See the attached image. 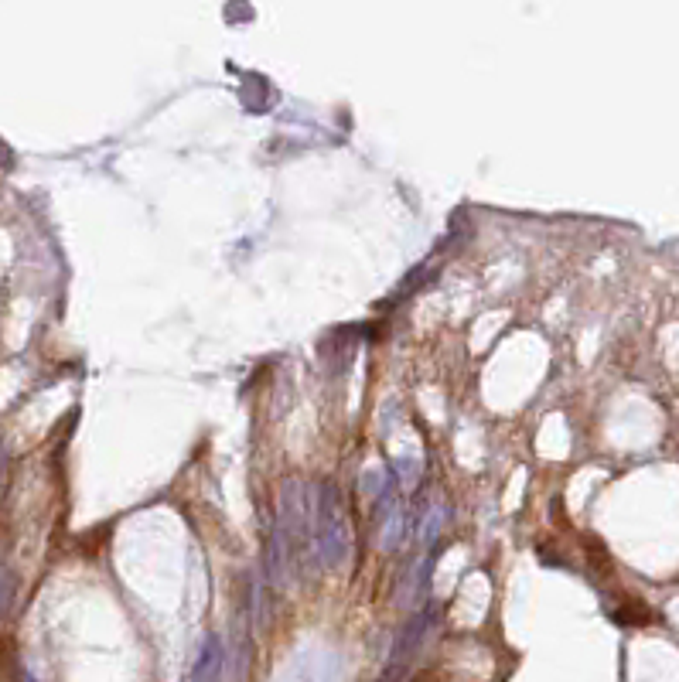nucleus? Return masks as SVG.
<instances>
[{
	"label": "nucleus",
	"instance_id": "4",
	"mask_svg": "<svg viewBox=\"0 0 679 682\" xmlns=\"http://www.w3.org/2000/svg\"><path fill=\"white\" fill-rule=\"evenodd\" d=\"M222 662H226V655H222L219 638L209 635L202 645V652H198V662H195L192 679L188 682H222Z\"/></svg>",
	"mask_w": 679,
	"mask_h": 682
},
{
	"label": "nucleus",
	"instance_id": "2",
	"mask_svg": "<svg viewBox=\"0 0 679 682\" xmlns=\"http://www.w3.org/2000/svg\"><path fill=\"white\" fill-rule=\"evenodd\" d=\"M437 621H441V607L437 604H427L413 614L407 625L400 628V635H396L393 652H389L386 669H383V676H379V682H407L417 655L424 652L427 638L437 631Z\"/></svg>",
	"mask_w": 679,
	"mask_h": 682
},
{
	"label": "nucleus",
	"instance_id": "1",
	"mask_svg": "<svg viewBox=\"0 0 679 682\" xmlns=\"http://www.w3.org/2000/svg\"><path fill=\"white\" fill-rule=\"evenodd\" d=\"M311 515H314V543L318 556L328 570H338L352 553V529L345 498L335 485H321L311 492Z\"/></svg>",
	"mask_w": 679,
	"mask_h": 682
},
{
	"label": "nucleus",
	"instance_id": "5",
	"mask_svg": "<svg viewBox=\"0 0 679 682\" xmlns=\"http://www.w3.org/2000/svg\"><path fill=\"white\" fill-rule=\"evenodd\" d=\"M386 471L383 468H366L362 471V492L372 498H383L386 495Z\"/></svg>",
	"mask_w": 679,
	"mask_h": 682
},
{
	"label": "nucleus",
	"instance_id": "3",
	"mask_svg": "<svg viewBox=\"0 0 679 682\" xmlns=\"http://www.w3.org/2000/svg\"><path fill=\"white\" fill-rule=\"evenodd\" d=\"M376 502H379V546L386 553H396L413 532V515L407 512V505L400 498H389V492L383 498H376Z\"/></svg>",
	"mask_w": 679,
	"mask_h": 682
}]
</instances>
